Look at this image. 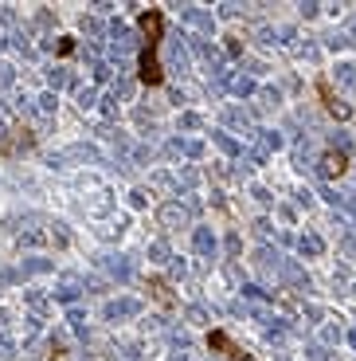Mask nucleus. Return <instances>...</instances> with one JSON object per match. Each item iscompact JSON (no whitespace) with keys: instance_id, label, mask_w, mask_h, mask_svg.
Segmentation results:
<instances>
[{"instance_id":"nucleus-3","label":"nucleus","mask_w":356,"mask_h":361,"mask_svg":"<svg viewBox=\"0 0 356 361\" xmlns=\"http://www.w3.org/2000/svg\"><path fill=\"white\" fill-rule=\"evenodd\" d=\"M345 169H348V157L341 154V149H329V154L321 157V173H325V177H341Z\"/></svg>"},{"instance_id":"nucleus-1","label":"nucleus","mask_w":356,"mask_h":361,"mask_svg":"<svg viewBox=\"0 0 356 361\" xmlns=\"http://www.w3.org/2000/svg\"><path fill=\"white\" fill-rule=\"evenodd\" d=\"M137 27H141V59H137L141 82L145 87H160V82H165V71H160L157 47H160V36H165V12L145 8L141 16H137Z\"/></svg>"},{"instance_id":"nucleus-2","label":"nucleus","mask_w":356,"mask_h":361,"mask_svg":"<svg viewBox=\"0 0 356 361\" xmlns=\"http://www.w3.org/2000/svg\"><path fill=\"white\" fill-rule=\"evenodd\" d=\"M208 350H220L223 357H231V361H255L247 350H243V345L231 342V334H227V330H212V334H208Z\"/></svg>"},{"instance_id":"nucleus-4","label":"nucleus","mask_w":356,"mask_h":361,"mask_svg":"<svg viewBox=\"0 0 356 361\" xmlns=\"http://www.w3.org/2000/svg\"><path fill=\"white\" fill-rule=\"evenodd\" d=\"M317 90H321V99H325V110H329V114H337V118H348V106H341V102H337V94H333L329 79H321V82H317Z\"/></svg>"}]
</instances>
